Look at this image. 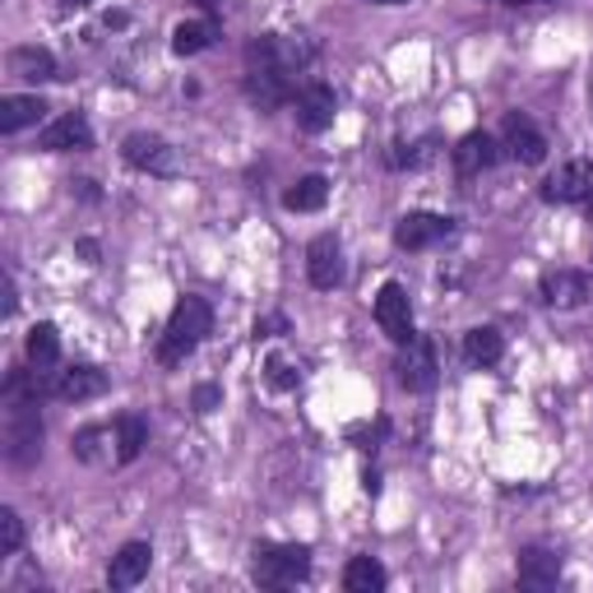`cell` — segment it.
<instances>
[{"instance_id":"7a4b0ae2","label":"cell","mask_w":593,"mask_h":593,"mask_svg":"<svg viewBox=\"0 0 593 593\" xmlns=\"http://www.w3.org/2000/svg\"><path fill=\"white\" fill-rule=\"evenodd\" d=\"M209 329H213V306L205 297L186 293L177 306H172L167 329H163V339H158V366H167V371L182 366L195 348L209 339Z\"/></svg>"},{"instance_id":"8d00e7d4","label":"cell","mask_w":593,"mask_h":593,"mask_svg":"<svg viewBox=\"0 0 593 593\" xmlns=\"http://www.w3.org/2000/svg\"><path fill=\"white\" fill-rule=\"evenodd\" d=\"M505 6H547V0H505Z\"/></svg>"},{"instance_id":"52a82bcc","label":"cell","mask_w":593,"mask_h":593,"mask_svg":"<svg viewBox=\"0 0 593 593\" xmlns=\"http://www.w3.org/2000/svg\"><path fill=\"white\" fill-rule=\"evenodd\" d=\"M376 325H381V334L399 348L417 334V325H413V301H408V288L399 278H389L385 288L376 293Z\"/></svg>"},{"instance_id":"ab89813d","label":"cell","mask_w":593,"mask_h":593,"mask_svg":"<svg viewBox=\"0 0 593 593\" xmlns=\"http://www.w3.org/2000/svg\"><path fill=\"white\" fill-rule=\"evenodd\" d=\"M589 94H593V89H589Z\"/></svg>"},{"instance_id":"4fadbf2b","label":"cell","mask_w":593,"mask_h":593,"mask_svg":"<svg viewBox=\"0 0 593 593\" xmlns=\"http://www.w3.org/2000/svg\"><path fill=\"white\" fill-rule=\"evenodd\" d=\"M37 149H47V153H84V149H94V125L84 112H65L56 121L42 125V135H37Z\"/></svg>"},{"instance_id":"f1b7e54d","label":"cell","mask_w":593,"mask_h":593,"mask_svg":"<svg viewBox=\"0 0 593 593\" xmlns=\"http://www.w3.org/2000/svg\"><path fill=\"white\" fill-rule=\"evenodd\" d=\"M24 552V519H19V510H0V557H19Z\"/></svg>"},{"instance_id":"cb8c5ba5","label":"cell","mask_w":593,"mask_h":593,"mask_svg":"<svg viewBox=\"0 0 593 593\" xmlns=\"http://www.w3.org/2000/svg\"><path fill=\"white\" fill-rule=\"evenodd\" d=\"M149 446V422L140 413H121L117 417V464H135Z\"/></svg>"},{"instance_id":"3957f363","label":"cell","mask_w":593,"mask_h":593,"mask_svg":"<svg viewBox=\"0 0 593 593\" xmlns=\"http://www.w3.org/2000/svg\"><path fill=\"white\" fill-rule=\"evenodd\" d=\"M42 399L37 394H6V454L14 469H33L42 459Z\"/></svg>"},{"instance_id":"ba28073f","label":"cell","mask_w":593,"mask_h":593,"mask_svg":"<svg viewBox=\"0 0 593 593\" xmlns=\"http://www.w3.org/2000/svg\"><path fill=\"white\" fill-rule=\"evenodd\" d=\"M107 371L102 366H94V362H70L65 371H56L52 376V385H47V394L52 399H65V404H89V399H98V394H107Z\"/></svg>"},{"instance_id":"e0dca14e","label":"cell","mask_w":593,"mask_h":593,"mask_svg":"<svg viewBox=\"0 0 593 593\" xmlns=\"http://www.w3.org/2000/svg\"><path fill=\"white\" fill-rule=\"evenodd\" d=\"M538 293H542V301L552 306V311H575V306L589 301V274H580V270H552V274H542Z\"/></svg>"},{"instance_id":"603a6c76","label":"cell","mask_w":593,"mask_h":593,"mask_svg":"<svg viewBox=\"0 0 593 593\" xmlns=\"http://www.w3.org/2000/svg\"><path fill=\"white\" fill-rule=\"evenodd\" d=\"M213 37H218V19H186V24L172 29V52L200 56L205 47H213Z\"/></svg>"},{"instance_id":"5b68a950","label":"cell","mask_w":593,"mask_h":593,"mask_svg":"<svg viewBox=\"0 0 593 593\" xmlns=\"http://www.w3.org/2000/svg\"><path fill=\"white\" fill-rule=\"evenodd\" d=\"M394 376L408 394H427L436 389V376H441V362H436V343L427 334H413L408 343H399V362H394Z\"/></svg>"},{"instance_id":"d6a6232c","label":"cell","mask_w":593,"mask_h":593,"mask_svg":"<svg viewBox=\"0 0 593 593\" xmlns=\"http://www.w3.org/2000/svg\"><path fill=\"white\" fill-rule=\"evenodd\" d=\"M79 255H84V265H102V246L94 237H79Z\"/></svg>"},{"instance_id":"484cf974","label":"cell","mask_w":593,"mask_h":593,"mask_svg":"<svg viewBox=\"0 0 593 593\" xmlns=\"http://www.w3.org/2000/svg\"><path fill=\"white\" fill-rule=\"evenodd\" d=\"M112 446H117V427H84L75 431V459H84V464H107L112 459Z\"/></svg>"},{"instance_id":"2e32d148","label":"cell","mask_w":593,"mask_h":593,"mask_svg":"<svg viewBox=\"0 0 593 593\" xmlns=\"http://www.w3.org/2000/svg\"><path fill=\"white\" fill-rule=\"evenodd\" d=\"M149 565H153V547L149 542H125L121 552L112 557V565H107V589L112 593H125V589H135L149 580Z\"/></svg>"},{"instance_id":"e575fe53","label":"cell","mask_w":593,"mask_h":593,"mask_svg":"<svg viewBox=\"0 0 593 593\" xmlns=\"http://www.w3.org/2000/svg\"><path fill=\"white\" fill-rule=\"evenodd\" d=\"M190 6H200L205 19H218V0H190Z\"/></svg>"},{"instance_id":"d6986e66","label":"cell","mask_w":593,"mask_h":593,"mask_svg":"<svg viewBox=\"0 0 593 593\" xmlns=\"http://www.w3.org/2000/svg\"><path fill=\"white\" fill-rule=\"evenodd\" d=\"M515 580L524 589H557L561 580V557L552 547H524L519 552V565H515Z\"/></svg>"},{"instance_id":"9c48e42d","label":"cell","mask_w":593,"mask_h":593,"mask_svg":"<svg viewBox=\"0 0 593 593\" xmlns=\"http://www.w3.org/2000/svg\"><path fill=\"white\" fill-rule=\"evenodd\" d=\"M501 149L510 153L515 163L538 167L547 158V135L524 112H505V121H501Z\"/></svg>"},{"instance_id":"9a60e30c","label":"cell","mask_w":593,"mask_h":593,"mask_svg":"<svg viewBox=\"0 0 593 593\" xmlns=\"http://www.w3.org/2000/svg\"><path fill=\"white\" fill-rule=\"evenodd\" d=\"M339 117V98L329 84H306L297 94V130L301 135H325L329 125Z\"/></svg>"},{"instance_id":"4dcf8cb0","label":"cell","mask_w":593,"mask_h":593,"mask_svg":"<svg viewBox=\"0 0 593 593\" xmlns=\"http://www.w3.org/2000/svg\"><path fill=\"white\" fill-rule=\"evenodd\" d=\"M195 413H200V417H209V413H218V408H223V389H218V385H195Z\"/></svg>"},{"instance_id":"5bb4252c","label":"cell","mask_w":593,"mask_h":593,"mask_svg":"<svg viewBox=\"0 0 593 593\" xmlns=\"http://www.w3.org/2000/svg\"><path fill=\"white\" fill-rule=\"evenodd\" d=\"M589 190H593V163L570 158L565 167H557L552 177L542 182V200L547 205H575V200H589Z\"/></svg>"},{"instance_id":"6da1fadb","label":"cell","mask_w":593,"mask_h":593,"mask_svg":"<svg viewBox=\"0 0 593 593\" xmlns=\"http://www.w3.org/2000/svg\"><path fill=\"white\" fill-rule=\"evenodd\" d=\"M306 56L311 52L278 33H265L251 42L246 47V98L260 112H278V107H288L297 98V75H301Z\"/></svg>"},{"instance_id":"83f0119b","label":"cell","mask_w":593,"mask_h":593,"mask_svg":"<svg viewBox=\"0 0 593 593\" xmlns=\"http://www.w3.org/2000/svg\"><path fill=\"white\" fill-rule=\"evenodd\" d=\"M436 149H441V140H436V135H422V140H413V144H399V149L389 153V167H399V172H417V167L436 163Z\"/></svg>"},{"instance_id":"ffe728a7","label":"cell","mask_w":593,"mask_h":593,"mask_svg":"<svg viewBox=\"0 0 593 593\" xmlns=\"http://www.w3.org/2000/svg\"><path fill=\"white\" fill-rule=\"evenodd\" d=\"M52 107L42 102L37 94H10V98H0V135H19V130H29V125H42L47 121Z\"/></svg>"},{"instance_id":"7402d4cb","label":"cell","mask_w":593,"mask_h":593,"mask_svg":"<svg viewBox=\"0 0 593 593\" xmlns=\"http://www.w3.org/2000/svg\"><path fill=\"white\" fill-rule=\"evenodd\" d=\"M505 358V334L496 325H473L469 334H464V362L477 366V371H487Z\"/></svg>"},{"instance_id":"f546056e","label":"cell","mask_w":593,"mask_h":593,"mask_svg":"<svg viewBox=\"0 0 593 593\" xmlns=\"http://www.w3.org/2000/svg\"><path fill=\"white\" fill-rule=\"evenodd\" d=\"M297 381H301V376H297V371L283 362V358H270V362H265V385H270V389L288 394V389H297Z\"/></svg>"},{"instance_id":"277c9868","label":"cell","mask_w":593,"mask_h":593,"mask_svg":"<svg viewBox=\"0 0 593 593\" xmlns=\"http://www.w3.org/2000/svg\"><path fill=\"white\" fill-rule=\"evenodd\" d=\"M311 575V547L306 542H255L251 547V580L260 589H293Z\"/></svg>"},{"instance_id":"4316f807","label":"cell","mask_w":593,"mask_h":593,"mask_svg":"<svg viewBox=\"0 0 593 593\" xmlns=\"http://www.w3.org/2000/svg\"><path fill=\"white\" fill-rule=\"evenodd\" d=\"M385 584H389V575L376 557H353L343 565V589L348 593H381Z\"/></svg>"},{"instance_id":"f35d334b","label":"cell","mask_w":593,"mask_h":593,"mask_svg":"<svg viewBox=\"0 0 593 593\" xmlns=\"http://www.w3.org/2000/svg\"><path fill=\"white\" fill-rule=\"evenodd\" d=\"M584 213H589V223H593V190H589V200H584Z\"/></svg>"},{"instance_id":"ac0fdd59","label":"cell","mask_w":593,"mask_h":593,"mask_svg":"<svg viewBox=\"0 0 593 593\" xmlns=\"http://www.w3.org/2000/svg\"><path fill=\"white\" fill-rule=\"evenodd\" d=\"M24 358H29V366L37 371V376H47V385H52L56 366H61V334H56L52 320H37L24 334Z\"/></svg>"},{"instance_id":"8fae6325","label":"cell","mask_w":593,"mask_h":593,"mask_svg":"<svg viewBox=\"0 0 593 593\" xmlns=\"http://www.w3.org/2000/svg\"><path fill=\"white\" fill-rule=\"evenodd\" d=\"M450 218H441V213H427V209H413V213H404L399 223H394V246L399 251H431L436 241H446L450 237Z\"/></svg>"},{"instance_id":"30bf717a","label":"cell","mask_w":593,"mask_h":593,"mask_svg":"<svg viewBox=\"0 0 593 593\" xmlns=\"http://www.w3.org/2000/svg\"><path fill=\"white\" fill-rule=\"evenodd\" d=\"M306 278H311V288H320V293H334L343 283V241L334 232H320L311 246H306Z\"/></svg>"},{"instance_id":"d4e9b609","label":"cell","mask_w":593,"mask_h":593,"mask_svg":"<svg viewBox=\"0 0 593 593\" xmlns=\"http://www.w3.org/2000/svg\"><path fill=\"white\" fill-rule=\"evenodd\" d=\"M325 200H329V177H320V172L301 177L293 190H283V209L288 213H316L325 209Z\"/></svg>"},{"instance_id":"8992f818","label":"cell","mask_w":593,"mask_h":593,"mask_svg":"<svg viewBox=\"0 0 593 593\" xmlns=\"http://www.w3.org/2000/svg\"><path fill=\"white\" fill-rule=\"evenodd\" d=\"M121 158L135 172H149V177H177V149H172L163 135H149V130L125 135Z\"/></svg>"},{"instance_id":"7c38bea8","label":"cell","mask_w":593,"mask_h":593,"mask_svg":"<svg viewBox=\"0 0 593 593\" xmlns=\"http://www.w3.org/2000/svg\"><path fill=\"white\" fill-rule=\"evenodd\" d=\"M496 163H501V140L487 135V130H469V135L454 144V172H459V182H473V177H482V172H492Z\"/></svg>"},{"instance_id":"1f68e13d","label":"cell","mask_w":593,"mask_h":593,"mask_svg":"<svg viewBox=\"0 0 593 593\" xmlns=\"http://www.w3.org/2000/svg\"><path fill=\"white\" fill-rule=\"evenodd\" d=\"M278 334H288V320H283V316L255 320V339H278Z\"/></svg>"},{"instance_id":"74e56055","label":"cell","mask_w":593,"mask_h":593,"mask_svg":"<svg viewBox=\"0 0 593 593\" xmlns=\"http://www.w3.org/2000/svg\"><path fill=\"white\" fill-rule=\"evenodd\" d=\"M371 6H408V0H371Z\"/></svg>"},{"instance_id":"836d02e7","label":"cell","mask_w":593,"mask_h":593,"mask_svg":"<svg viewBox=\"0 0 593 593\" xmlns=\"http://www.w3.org/2000/svg\"><path fill=\"white\" fill-rule=\"evenodd\" d=\"M79 195H84V200H98V182H89V177H84V182H70Z\"/></svg>"},{"instance_id":"d590c367","label":"cell","mask_w":593,"mask_h":593,"mask_svg":"<svg viewBox=\"0 0 593 593\" xmlns=\"http://www.w3.org/2000/svg\"><path fill=\"white\" fill-rule=\"evenodd\" d=\"M61 10H84V6H94V0H56Z\"/></svg>"},{"instance_id":"44dd1931","label":"cell","mask_w":593,"mask_h":593,"mask_svg":"<svg viewBox=\"0 0 593 593\" xmlns=\"http://www.w3.org/2000/svg\"><path fill=\"white\" fill-rule=\"evenodd\" d=\"M10 75L24 79V84H47V79H61V65L47 47H37V42H29V47H14L10 52Z\"/></svg>"}]
</instances>
